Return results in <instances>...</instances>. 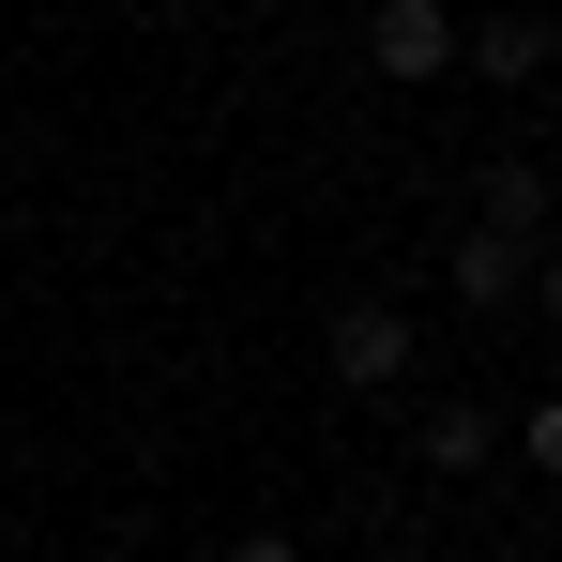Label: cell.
Returning <instances> with one entry per match:
<instances>
[{
  "mask_svg": "<svg viewBox=\"0 0 562 562\" xmlns=\"http://www.w3.org/2000/svg\"><path fill=\"white\" fill-rule=\"evenodd\" d=\"M319 366H335V395H395V380H411V304L350 289V304L319 319Z\"/></svg>",
  "mask_w": 562,
  "mask_h": 562,
  "instance_id": "obj_1",
  "label": "cell"
},
{
  "mask_svg": "<svg viewBox=\"0 0 562 562\" xmlns=\"http://www.w3.org/2000/svg\"><path fill=\"white\" fill-rule=\"evenodd\" d=\"M441 274H457V304H471V319H502V304H532V244H502V228H471V244L441 259Z\"/></svg>",
  "mask_w": 562,
  "mask_h": 562,
  "instance_id": "obj_4",
  "label": "cell"
},
{
  "mask_svg": "<svg viewBox=\"0 0 562 562\" xmlns=\"http://www.w3.org/2000/svg\"><path fill=\"white\" fill-rule=\"evenodd\" d=\"M457 61H471V77H486V92H532V77H548V61H562V31H548V15H532V0H517V15H486V31H457Z\"/></svg>",
  "mask_w": 562,
  "mask_h": 562,
  "instance_id": "obj_3",
  "label": "cell"
},
{
  "mask_svg": "<svg viewBox=\"0 0 562 562\" xmlns=\"http://www.w3.org/2000/svg\"><path fill=\"white\" fill-rule=\"evenodd\" d=\"M441 61H457V0H366V77L426 92Z\"/></svg>",
  "mask_w": 562,
  "mask_h": 562,
  "instance_id": "obj_2",
  "label": "cell"
},
{
  "mask_svg": "<svg viewBox=\"0 0 562 562\" xmlns=\"http://www.w3.org/2000/svg\"><path fill=\"white\" fill-rule=\"evenodd\" d=\"M228 562H304V532H244V548H228Z\"/></svg>",
  "mask_w": 562,
  "mask_h": 562,
  "instance_id": "obj_9",
  "label": "cell"
},
{
  "mask_svg": "<svg viewBox=\"0 0 562 562\" xmlns=\"http://www.w3.org/2000/svg\"><path fill=\"white\" fill-rule=\"evenodd\" d=\"M380 562H441V548H380Z\"/></svg>",
  "mask_w": 562,
  "mask_h": 562,
  "instance_id": "obj_10",
  "label": "cell"
},
{
  "mask_svg": "<svg viewBox=\"0 0 562 562\" xmlns=\"http://www.w3.org/2000/svg\"><path fill=\"white\" fill-rule=\"evenodd\" d=\"M411 457H426L441 486H457V471H486V457H502V411H471V395H441V411H411Z\"/></svg>",
  "mask_w": 562,
  "mask_h": 562,
  "instance_id": "obj_5",
  "label": "cell"
},
{
  "mask_svg": "<svg viewBox=\"0 0 562 562\" xmlns=\"http://www.w3.org/2000/svg\"><path fill=\"white\" fill-rule=\"evenodd\" d=\"M532 15H548V0H532Z\"/></svg>",
  "mask_w": 562,
  "mask_h": 562,
  "instance_id": "obj_11",
  "label": "cell"
},
{
  "mask_svg": "<svg viewBox=\"0 0 562 562\" xmlns=\"http://www.w3.org/2000/svg\"><path fill=\"white\" fill-rule=\"evenodd\" d=\"M532 304H548V319H562V244H532Z\"/></svg>",
  "mask_w": 562,
  "mask_h": 562,
  "instance_id": "obj_8",
  "label": "cell"
},
{
  "mask_svg": "<svg viewBox=\"0 0 562 562\" xmlns=\"http://www.w3.org/2000/svg\"><path fill=\"white\" fill-rule=\"evenodd\" d=\"M502 457H532L562 486V395H532V411H502Z\"/></svg>",
  "mask_w": 562,
  "mask_h": 562,
  "instance_id": "obj_7",
  "label": "cell"
},
{
  "mask_svg": "<svg viewBox=\"0 0 562 562\" xmlns=\"http://www.w3.org/2000/svg\"><path fill=\"white\" fill-rule=\"evenodd\" d=\"M486 228H502V244H548V168L502 153V168H486Z\"/></svg>",
  "mask_w": 562,
  "mask_h": 562,
  "instance_id": "obj_6",
  "label": "cell"
}]
</instances>
